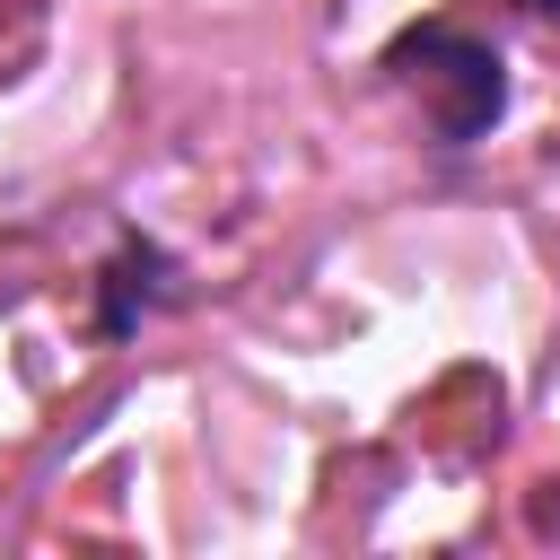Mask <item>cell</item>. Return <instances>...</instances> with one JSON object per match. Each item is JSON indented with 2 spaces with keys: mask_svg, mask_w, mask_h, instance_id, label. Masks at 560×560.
<instances>
[{
  "mask_svg": "<svg viewBox=\"0 0 560 560\" xmlns=\"http://www.w3.org/2000/svg\"><path fill=\"white\" fill-rule=\"evenodd\" d=\"M385 61H394L411 88H429V131H438V149H472V140H490V122L508 114V61H499L481 35L411 26Z\"/></svg>",
  "mask_w": 560,
  "mask_h": 560,
  "instance_id": "6da1fadb",
  "label": "cell"
},
{
  "mask_svg": "<svg viewBox=\"0 0 560 560\" xmlns=\"http://www.w3.org/2000/svg\"><path fill=\"white\" fill-rule=\"evenodd\" d=\"M166 280H175V262H166L158 245H122V254H114V271H105V306H96L105 341L140 332V315H149V306L166 298Z\"/></svg>",
  "mask_w": 560,
  "mask_h": 560,
  "instance_id": "7a4b0ae2",
  "label": "cell"
},
{
  "mask_svg": "<svg viewBox=\"0 0 560 560\" xmlns=\"http://www.w3.org/2000/svg\"><path fill=\"white\" fill-rule=\"evenodd\" d=\"M525 9H542V18H560V0H525Z\"/></svg>",
  "mask_w": 560,
  "mask_h": 560,
  "instance_id": "3957f363",
  "label": "cell"
}]
</instances>
